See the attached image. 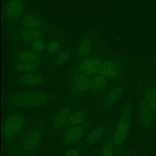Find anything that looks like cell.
<instances>
[{
    "label": "cell",
    "instance_id": "6da1fadb",
    "mask_svg": "<svg viewBox=\"0 0 156 156\" xmlns=\"http://www.w3.org/2000/svg\"><path fill=\"white\" fill-rule=\"evenodd\" d=\"M54 97V94L46 91H22L9 95L7 102L18 108L34 109L46 105L53 100Z\"/></svg>",
    "mask_w": 156,
    "mask_h": 156
},
{
    "label": "cell",
    "instance_id": "7a4b0ae2",
    "mask_svg": "<svg viewBox=\"0 0 156 156\" xmlns=\"http://www.w3.org/2000/svg\"><path fill=\"white\" fill-rule=\"evenodd\" d=\"M132 105L127 102L122 110L113 135V143L116 150H119L127 140L131 129L132 121Z\"/></svg>",
    "mask_w": 156,
    "mask_h": 156
},
{
    "label": "cell",
    "instance_id": "3957f363",
    "mask_svg": "<svg viewBox=\"0 0 156 156\" xmlns=\"http://www.w3.org/2000/svg\"><path fill=\"white\" fill-rule=\"evenodd\" d=\"M27 117L23 113H15L7 116L2 127V134L4 140L7 141L14 140L24 129Z\"/></svg>",
    "mask_w": 156,
    "mask_h": 156
},
{
    "label": "cell",
    "instance_id": "277c9868",
    "mask_svg": "<svg viewBox=\"0 0 156 156\" xmlns=\"http://www.w3.org/2000/svg\"><path fill=\"white\" fill-rule=\"evenodd\" d=\"M137 119L141 130L147 131L156 122L155 115L143 97L138 99L137 102Z\"/></svg>",
    "mask_w": 156,
    "mask_h": 156
},
{
    "label": "cell",
    "instance_id": "5b68a950",
    "mask_svg": "<svg viewBox=\"0 0 156 156\" xmlns=\"http://www.w3.org/2000/svg\"><path fill=\"white\" fill-rule=\"evenodd\" d=\"M43 134L42 130L37 127H33L29 129L23 135L21 145L23 151L30 153L37 151L40 146Z\"/></svg>",
    "mask_w": 156,
    "mask_h": 156
},
{
    "label": "cell",
    "instance_id": "8992f818",
    "mask_svg": "<svg viewBox=\"0 0 156 156\" xmlns=\"http://www.w3.org/2000/svg\"><path fill=\"white\" fill-rule=\"evenodd\" d=\"M91 79L90 76L76 72L71 77L69 82V92L74 97L85 95L90 89Z\"/></svg>",
    "mask_w": 156,
    "mask_h": 156
},
{
    "label": "cell",
    "instance_id": "52a82bcc",
    "mask_svg": "<svg viewBox=\"0 0 156 156\" xmlns=\"http://www.w3.org/2000/svg\"><path fill=\"white\" fill-rule=\"evenodd\" d=\"M102 62L101 58L98 56L85 57L76 65V72L93 77L99 73Z\"/></svg>",
    "mask_w": 156,
    "mask_h": 156
},
{
    "label": "cell",
    "instance_id": "ba28073f",
    "mask_svg": "<svg viewBox=\"0 0 156 156\" xmlns=\"http://www.w3.org/2000/svg\"><path fill=\"white\" fill-rule=\"evenodd\" d=\"M123 69V65L120 62L108 59L102 62L99 74L107 79H115L122 74Z\"/></svg>",
    "mask_w": 156,
    "mask_h": 156
},
{
    "label": "cell",
    "instance_id": "9c48e42d",
    "mask_svg": "<svg viewBox=\"0 0 156 156\" xmlns=\"http://www.w3.org/2000/svg\"><path fill=\"white\" fill-rule=\"evenodd\" d=\"M125 90L123 84H116L111 87L104 94L101 105L106 108L115 105L122 98Z\"/></svg>",
    "mask_w": 156,
    "mask_h": 156
},
{
    "label": "cell",
    "instance_id": "30bf717a",
    "mask_svg": "<svg viewBox=\"0 0 156 156\" xmlns=\"http://www.w3.org/2000/svg\"><path fill=\"white\" fill-rule=\"evenodd\" d=\"M72 111L73 109L69 105H65L58 110L52 119L51 130L54 132L60 131L68 124V119L73 113Z\"/></svg>",
    "mask_w": 156,
    "mask_h": 156
},
{
    "label": "cell",
    "instance_id": "8fae6325",
    "mask_svg": "<svg viewBox=\"0 0 156 156\" xmlns=\"http://www.w3.org/2000/svg\"><path fill=\"white\" fill-rule=\"evenodd\" d=\"M87 127L85 125L71 126L64 134L62 141L65 145H71L80 141L85 135Z\"/></svg>",
    "mask_w": 156,
    "mask_h": 156
},
{
    "label": "cell",
    "instance_id": "7c38bea8",
    "mask_svg": "<svg viewBox=\"0 0 156 156\" xmlns=\"http://www.w3.org/2000/svg\"><path fill=\"white\" fill-rule=\"evenodd\" d=\"M108 79L101 74H97L91 79L89 92L93 97L104 95L107 91Z\"/></svg>",
    "mask_w": 156,
    "mask_h": 156
},
{
    "label": "cell",
    "instance_id": "4fadbf2b",
    "mask_svg": "<svg viewBox=\"0 0 156 156\" xmlns=\"http://www.w3.org/2000/svg\"><path fill=\"white\" fill-rule=\"evenodd\" d=\"M24 10V4L21 1L7 0L5 4L4 14L7 19L16 20L22 16Z\"/></svg>",
    "mask_w": 156,
    "mask_h": 156
},
{
    "label": "cell",
    "instance_id": "5bb4252c",
    "mask_svg": "<svg viewBox=\"0 0 156 156\" xmlns=\"http://www.w3.org/2000/svg\"><path fill=\"white\" fill-rule=\"evenodd\" d=\"M95 41L93 33H88L81 40L76 50V55L79 58L86 57L92 51Z\"/></svg>",
    "mask_w": 156,
    "mask_h": 156
},
{
    "label": "cell",
    "instance_id": "9a60e30c",
    "mask_svg": "<svg viewBox=\"0 0 156 156\" xmlns=\"http://www.w3.org/2000/svg\"><path fill=\"white\" fill-rule=\"evenodd\" d=\"M106 130L107 126L104 124H99L91 129L85 138V147L88 149L97 144L104 136Z\"/></svg>",
    "mask_w": 156,
    "mask_h": 156
},
{
    "label": "cell",
    "instance_id": "2e32d148",
    "mask_svg": "<svg viewBox=\"0 0 156 156\" xmlns=\"http://www.w3.org/2000/svg\"><path fill=\"white\" fill-rule=\"evenodd\" d=\"M145 101L153 110L156 119V81L149 80L146 82L144 91L143 96Z\"/></svg>",
    "mask_w": 156,
    "mask_h": 156
},
{
    "label": "cell",
    "instance_id": "e0dca14e",
    "mask_svg": "<svg viewBox=\"0 0 156 156\" xmlns=\"http://www.w3.org/2000/svg\"><path fill=\"white\" fill-rule=\"evenodd\" d=\"M44 81L43 76L35 71L23 74L20 77V82L22 85L30 87L41 86L44 83Z\"/></svg>",
    "mask_w": 156,
    "mask_h": 156
},
{
    "label": "cell",
    "instance_id": "ac0fdd59",
    "mask_svg": "<svg viewBox=\"0 0 156 156\" xmlns=\"http://www.w3.org/2000/svg\"><path fill=\"white\" fill-rule=\"evenodd\" d=\"M41 35L42 33L39 30L24 27L15 33V38L20 41L31 42L40 38Z\"/></svg>",
    "mask_w": 156,
    "mask_h": 156
},
{
    "label": "cell",
    "instance_id": "d6986e66",
    "mask_svg": "<svg viewBox=\"0 0 156 156\" xmlns=\"http://www.w3.org/2000/svg\"><path fill=\"white\" fill-rule=\"evenodd\" d=\"M21 24L24 28L39 30L44 26L43 20L38 15L28 13L21 19Z\"/></svg>",
    "mask_w": 156,
    "mask_h": 156
},
{
    "label": "cell",
    "instance_id": "ffe728a7",
    "mask_svg": "<svg viewBox=\"0 0 156 156\" xmlns=\"http://www.w3.org/2000/svg\"><path fill=\"white\" fill-rule=\"evenodd\" d=\"M72 55V49L66 46L62 49L54 57L51 61V65L54 66H60L66 63Z\"/></svg>",
    "mask_w": 156,
    "mask_h": 156
},
{
    "label": "cell",
    "instance_id": "44dd1931",
    "mask_svg": "<svg viewBox=\"0 0 156 156\" xmlns=\"http://www.w3.org/2000/svg\"><path fill=\"white\" fill-rule=\"evenodd\" d=\"M87 117V113L84 110H78L71 115L68 122V125L71 126H75L82 125L84 123Z\"/></svg>",
    "mask_w": 156,
    "mask_h": 156
},
{
    "label": "cell",
    "instance_id": "7402d4cb",
    "mask_svg": "<svg viewBox=\"0 0 156 156\" xmlns=\"http://www.w3.org/2000/svg\"><path fill=\"white\" fill-rule=\"evenodd\" d=\"M17 58L18 61L36 63L38 60V55L37 52L34 50L24 49L21 50L17 54Z\"/></svg>",
    "mask_w": 156,
    "mask_h": 156
},
{
    "label": "cell",
    "instance_id": "603a6c76",
    "mask_svg": "<svg viewBox=\"0 0 156 156\" xmlns=\"http://www.w3.org/2000/svg\"><path fill=\"white\" fill-rule=\"evenodd\" d=\"M14 68L17 72L26 74L31 72H34L37 68V65L36 63L18 61L15 64Z\"/></svg>",
    "mask_w": 156,
    "mask_h": 156
},
{
    "label": "cell",
    "instance_id": "cb8c5ba5",
    "mask_svg": "<svg viewBox=\"0 0 156 156\" xmlns=\"http://www.w3.org/2000/svg\"><path fill=\"white\" fill-rule=\"evenodd\" d=\"M61 49V44L58 40H50L46 43V50L50 55H55Z\"/></svg>",
    "mask_w": 156,
    "mask_h": 156
},
{
    "label": "cell",
    "instance_id": "d4e9b609",
    "mask_svg": "<svg viewBox=\"0 0 156 156\" xmlns=\"http://www.w3.org/2000/svg\"><path fill=\"white\" fill-rule=\"evenodd\" d=\"M115 148L112 140H107L102 147L100 156H113Z\"/></svg>",
    "mask_w": 156,
    "mask_h": 156
},
{
    "label": "cell",
    "instance_id": "484cf974",
    "mask_svg": "<svg viewBox=\"0 0 156 156\" xmlns=\"http://www.w3.org/2000/svg\"><path fill=\"white\" fill-rule=\"evenodd\" d=\"M46 44L45 43V41L39 38L33 41L32 49L36 52H41L46 49Z\"/></svg>",
    "mask_w": 156,
    "mask_h": 156
},
{
    "label": "cell",
    "instance_id": "4316f807",
    "mask_svg": "<svg viewBox=\"0 0 156 156\" xmlns=\"http://www.w3.org/2000/svg\"><path fill=\"white\" fill-rule=\"evenodd\" d=\"M65 156H82V152L78 147H73L65 152Z\"/></svg>",
    "mask_w": 156,
    "mask_h": 156
},
{
    "label": "cell",
    "instance_id": "83f0119b",
    "mask_svg": "<svg viewBox=\"0 0 156 156\" xmlns=\"http://www.w3.org/2000/svg\"><path fill=\"white\" fill-rule=\"evenodd\" d=\"M121 156H133V152L132 151H128L123 153Z\"/></svg>",
    "mask_w": 156,
    "mask_h": 156
},
{
    "label": "cell",
    "instance_id": "f1b7e54d",
    "mask_svg": "<svg viewBox=\"0 0 156 156\" xmlns=\"http://www.w3.org/2000/svg\"><path fill=\"white\" fill-rule=\"evenodd\" d=\"M17 156H31L30 154H29V153L27 152H21V153H20L17 155Z\"/></svg>",
    "mask_w": 156,
    "mask_h": 156
},
{
    "label": "cell",
    "instance_id": "f546056e",
    "mask_svg": "<svg viewBox=\"0 0 156 156\" xmlns=\"http://www.w3.org/2000/svg\"><path fill=\"white\" fill-rule=\"evenodd\" d=\"M135 156H152V155H147V154H146L140 153V154H136Z\"/></svg>",
    "mask_w": 156,
    "mask_h": 156
},
{
    "label": "cell",
    "instance_id": "4dcf8cb0",
    "mask_svg": "<svg viewBox=\"0 0 156 156\" xmlns=\"http://www.w3.org/2000/svg\"><path fill=\"white\" fill-rule=\"evenodd\" d=\"M20 1H23V0H20Z\"/></svg>",
    "mask_w": 156,
    "mask_h": 156
}]
</instances>
